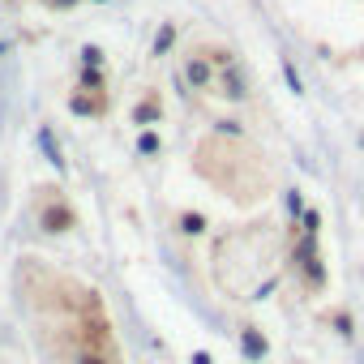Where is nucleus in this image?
I'll use <instances>...</instances> for the list:
<instances>
[{
	"label": "nucleus",
	"instance_id": "ddd939ff",
	"mask_svg": "<svg viewBox=\"0 0 364 364\" xmlns=\"http://www.w3.org/2000/svg\"><path fill=\"white\" fill-rule=\"evenodd\" d=\"M82 65H103V48L86 43V48H82Z\"/></svg>",
	"mask_w": 364,
	"mask_h": 364
},
{
	"label": "nucleus",
	"instance_id": "dca6fc26",
	"mask_svg": "<svg viewBox=\"0 0 364 364\" xmlns=\"http://www.w3.org/2000/svg\"><path fill=\"white\" fill-rule=\"evenodd\" d=\"M90 5H103V0H90Z\"/></svg>",
	"mask_w": 364,
	"mask_h": 364
},
{
	"label": "nucleus",
	"instance_id": "2eb2a0df",
	"mask_svg": "<svg viewBox=\"0 0 364 364\" xmlns=\"http://www.w3.org/2000/svg\"><path fill=\"white\" fill-rule=\"evenodd\" d=\"M193 364H210V355H206V351H198V355H193Z\"/></svg>",
	"mask_w": 364,
	"mask_h": 364
},
{
	"label": "nucleus",
	"instance_id": "f03ea898",
	"mask_svg": "<svg viewBox=\"0 0 364 364\" xmlns=\"http://www.w3.org/2000/svg\"><path fill=\"white\" fill-rule=\"evenodd\" d=\"M69 112L82 116V120H107V116H112V90L73 86V90H69Z\"/></svg>",
	"mask_w": 364,
	"mask_h": 364
},
{
	"label": "nucleus",
	"instance_id": "0eeeda50",
	"mask_svg": "<svg viewBox=\"0 0 364 364\" xmlns=\"http://www.w3.org/2000/svg\"><path fill=\"white\" fill-rule=\"evenodd\" d=\"M176 232L185 236V240H202V236L210 232V219H206L202 210H180V215H176Z\"/></svg>",
	"mask_w": 364,
	"mask_h": 364
},
{
	"label": "nucleus",
	"instance_id": "423d86ee",
	"mask_svg": "<svg viewBox=\"0 0 364 364\" xmlns=\"http://www.w3.org/2000/svg\"><path fill=\"white\" fill-rule=\"evenodd\" d=\"M236 338H240V351H245V360H253V364H262L266 355H270V338L253 326V321H240L236 326Z\"/></svg>",
	"mask_w": 364,
	"mask_h": 364
},
{
	"label": "nucleus",
	"instance_id": "6e6552de",
	"mask_svg": "<svg viewBox=\"0 0 364 364\" xmlns=\"http://www.w3.org/2000/svg\"><path fill=\"white\" fill-rule=\"evenodd\" d=\"M193 48H198L206 60H215V69H228V65L236 60V52H232V48H223V43H215V39H198Z\"/></svg>",
	"mask_w": 364,
	"mask_h": 364
},
{
	"label": "nucleus",
	"instance_id": "9d476101",
	"mask_svg": "<svg viewBox=\"0 0 364 364\" xmlns=\"http://www.w3.org/2000/svg\"><path fill=\"white\" fill-rule=\"evenodd\" d=\"M77 86L107 90V73H103V65H82V73H77Z\"/></svg>",
	"mask_w": 364,
	"mask_h": 364
},
{
	"label": "nucleus",
	"instance_id": "20e7f679",
	"mask_svg": "<svg viewBox=\"0 0 364 364\" xmlns=\"http://www.w3.org/2000/svg\"><path fill=\"white\" fill-rule=\"evenodd\" d=\"M163 95H159V86H141V95H137V103L129 107V120L137 124V129H159L163 124Z\"/></svg>",
	"mask_w": 364,
	"mask_h": 364
},
{
	"label": "nucleus",
	"instance_id": "7ed1b4c3",
	"mask_svg": "<svg viewBox=\"0 0 364 364\" xmlns=\"http://www.w3.org/2000/svg\"><path fill=\"white\" fill-rule=\"evenodd\" d=\"M180 69H185V82H189L193 90L215 95V77H219V69H215V60H206L193 43L185 48V56H180Z\"/></svg>",
	"mask_w": 364,
	"mask_h": 364
},
{
	"label": "nucleus",
	"instance_id": "9b49d317",
	"mask_svg": "<svg viewBox=\"0 0 364 364\" xmlns=\"http://www.w3.org/2000/svg\"><path fill=\"white\" fill-rule=\"evenodd\" d=\"M171 43H176V26L171 22H163V31L154 35V43H150V56H167L171 52Z\"/></svg>",
	"mask_w": 364,
	"mask_h": 364
},
{
	"label": "nucleus",
	"instance_id": "f257e3e1",
	"mask_svg": "<svg viewBox=\"0 0 364 364\" xmlns=\"http://www.w3.org/2000/svg\"><path fill=\"white\" fill-rule=\"evenodd\" d=\"M31 215H35L39 232H48V236H69V232L82 228V215H77V206L69 202V193L60 185H39L35 198H31Z\"/></svg>",
	"mask_w": 364,
	"mask_h": 364
},
{
	"label": "nucleus",
	"instance_id": "39448f33",
	"mask_svg": "<svg viewBox=\"0 0 364 364\" xmlns=\"http://www.w3.org/2000/svg\"><path fill=\"white\" fill-rule=\"evenodd\" d=\"M215 95H223L228 103H245V99H249V77H245L240 60H232L228 69H219V77H215Z\"/></svg>",
	"mask_w": 364,
	"mask_h": 364
},
{
	"label": "nucleus",
	"instance_id": "4468645a",
	"mask_svg": "<svg viewBox=\"0 0 364 364\" xmlns=\"http://www.w3.org/2000/svg\"><path fill=\"white\" fill-rule=\"evenodd\" d=\"M283 73H287V82H291V90H296V95H300V73H296V69H291V65H287V60H283Z\"/></svg>",
	"mask_w": 364,
	"mask_h": 364
},
{
	"label": "nucleus",
	"instance_id": "1a4fd4ad",
	"mask_svg": "<svg viewBox=\"0 0 364 364\" xmlns=\"http://www.w3.org/2000/svg\"><path fill=\"white\" fill-rule=\"evenodd\" d=\"M163 154V133L159 129H137V159H159Z\"/></svg>",
	"mask_w": 364,
	"mask_h": 364
},
{
	"label": "nucleus",
	"instance_id": "f8f14e48",
	"mask_svg": "<svg viewBox=\"0 0 364 364\" xmlns=\"http://www.w3.org/2000/svg\"><path fill=\"white\" fill-rule=\"evenodd\" d=\"M334 326H338V334H343V338H351V334H355V321H351V313H347V309H338V313H334Z\"/></svg>",
	"mask_w": 364,
	"mask_h": 364
}]
</instances>
